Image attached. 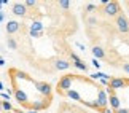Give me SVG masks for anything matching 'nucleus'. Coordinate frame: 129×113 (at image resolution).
<instances>
[{"instance_id": "1", "label": "nucleus", "mask_w": 129, "mask_h": 113, "mask_svg": "<svg viewBox=\"0 0 129 113\" xmlns=\"http://www.w3.org/2000/svg\"><path fill=\"white\" fill-rule=\"evenodd\" d=\"M72 81H73V75H64L57 83V91L61 92V94H66L72 88Z\"/></svg>"}, {"instance_id": "2", "label": "nucleus", "mask_w": 129, "mask_h": 113, "mask_svg": "<svg viewBox=\"0 0 129 113\" xmlns=\"http://www.w3.org/2000/svg\"><path fill=\"white\" fill-rule=\"evenodd\" d=\"M120 11H121V8H120V3L118 2H108L105 5V8H104V13H105L107 16H110V18L118 16Z\"/></svg>"}, {"instance_id": "3", "label": "nucleus", "mask_w": 129, "mask_h": 113, "mask_svg": "<svg viewBox=\"0 0 129 113\" xmlns=\"http://www.w3.org/2000/svg\"><path fill=\"white\" fill-rule=\"evenodd\" d=\"M116 27L118 30L123 32V33H129V19L124 16V14H118L116 16Z\"/></svg>"}, {"instance_id": "4", "label": "nucleus", "mask_w": 129, "mask_h": 113, "mask_svg": "<svg viewBox=\"0 0 129 113\" xmlns=\"http://www.w3.org/2000/svg\"><path fill=\"white\" fill-rule=\"evenodd\" d=\"M129 85V81L124 80V78H112L110 81H108V89L115 91V89H121V88H124Z\"/></svg>"}, {"instance_id": "5", "label": "nucleus", "mask_w": 129, "mask_h": 113, "mask_svg": "<svg viewBox=\"0 0 129 113\" xmlns=\"http://www.w3.org/2000/svg\"><path fill=\"white\" fill-rule=\"evenodd\" d=\"M13 14L14 16H21V18H24L27 14V8L24 7V3H14L13 5Z\"/></svg>"}, {"instance_id": "6", "label": "nucleus", "mask_w": 129, "mask_h": 113, "mask_svg": "<svg viewBox=\"0 0 129 113\" xmlns=\"http://www.w3.org/2000/svg\"><path fill=\"white\" fill-rule=\"evenodd\" d=\"M7 33L8 35H13V33H16V32H19V29H21V24H19L18 21H8L7 22Z\"/></svg>"}, {"instance_id": "7", "label": "nucleus", "mask_w": 129, "mask_h": 113, "mask_svg": "<svg viewBox=\"0 0 129 113\" xmlns=\"http://www.w3.org/2000/svg\"><path fill=\"white\" fill-rule=\"evenodd\" d=\"M107 102H110V105H112V108L113 110H118V108H121V104H120V99L115 96V94H108L107 97Z\"/></svg>"}, {"instance_id": "8", "label": "nucleus", "mask_w": 129, "mask_h": 113, "mask_svg": "<svg viewBox=\"0 0 129 113\" xmlns=\"http://www.w3.org/2000/svg\"><path fill=\"white\" fill-rule=\"evenodd\" d=\"M54 67H56V70H67V68L70 67V62L64 61V59H57V61L54 62Z\"/></svg>"}, {"instance_id": "9", "label": "nucleus", "mask_w": 129, "mask_h": 113, "mask_svg": "<svg viewBox=\"0 0 129 113\" xmlns=\"http://www.w3.org/2000/svg\"><path fill=\"white\" fill-rule=\"evenodd\" d=\"M35 85L38 86V91H40V92L49 96V92H51V86H49L48 83H35Z\"/></svg>"}, {"instance_id": "10", "label": "nucleus", "mask_w": 129, "mask_h": 113, "mask_svg": "<svg viewBox=\"0 0 129 113\" xmlns=\"http://www.w3.org/2000/svg\"><path fill=\"white\" fill-rule=\"evenodd\" d=\"M92 54H94L96 59H104V57H105V53H104V50L101 46H94L92 48Z\"/></svg>"}, {"instance_id": "11", "label": "nucleus", "mask_w": 129, "mask_h": 113, "mask_svg": "<svg viewBox=\"0 0 129 113\" xmlns=\"http://www.w3.org/2000/svg\"><path fill=\"white\" fill-rule=\"evenodd\" d=\"M66 96H67V97H70L72 100H78V102H81V96L78 94L77 91H73V89H69V91L66 92Z\"/></svg>"}, {"instance_id": "12", "label": "nucleus", "mask_w": 129, "mask_h": 113, "mask_svg": "<svg viewBox=\"0 0 129 113\" xmlns=\"http://www.w3.org/2000/svg\"><path fill=\"white\" fill-rule=\"evenodd\" d=\"M30 30H35V32H43V24L40 21H34L30 24Z\"/></svg>"}, {"instance_id": "13", "label": "nucleus", "mask_w": 129, "mask_h": 113, "mask_svg": "<svg viewBox=\"0 0 129 113\" xmlns=\"http://www.w3.org/2000/svg\"><path fill=\"white\" fill-rule=\"evenodd\" d=\"M14 96H16V99H18L19 104H24V102L27 100V97H26V94H24L22 91H14Z\"/></svg>"}, {"instance_id": "14", "label": "nucleus", "mask_w": 129, "mask_h": 113, "mask_svg": "<svg viewBox=\"0 0 129 113\" xmlns=\"http://www.w3.org/2000/svg\"><path fill=\"white\" fill-rule=\"evenodd\" d=\"M73 65H75L77 68H80V70H83V72H88V65H86V64L81 61V59L75 61V62H73Z\"/></svg>"}, {"instance_id": "15", "label": "nucleus", "mask_w": 129, "mask_h": 113, "mask_svg": "<svg viewBox=\"0 0 129 113\" xmlns=\"http://www.w3.org/2000/svg\"><path fill=\"white\" fill-rule=\"evenodd\" d=\"M7 45H8V48H10V50H18V42L14 40V38H11V37H8V40H7Z\"/></svg>"}, {"instance_id": "16", "label": "nucleus", "mask_w": 129, "mask_h": 113, "mask_svg": "<svg viewBox=\"0 0 129 113\" xmlns=\"http://www.w3.org/2000/svg\"><path fill=\"white\" fill-rule=\"evenodd\" d=\"M0 105H2V110H7V111H10V110L13 108V107H11V104H10L8 100H3V102H0Z\"/></svg>"}, {"instance_id": "17", "label": "nucleus", "mask_w": 129, "mask_h": 113, "mask_svg": "<svg viewBox=\"0 0 129 113\" xmlns=\"http://www.w3.org/2000/svg\"><path fill=\"white\" fill-rule=\"evenodd\" d=\"M59 7L64 8V10H69V8H70V2H67V0H61V2H59Z\"/></svg>"}, {"instance_id": "18", "label": "nucleus", "mask_w": 129, "mask_h": 113, "mask_svg": "<svg viewBox=\"0 0 129 113\" xmlns=\"http://www.w3.org/2000/svg\"><path fill=\"white\" fill-rule=\"evenodd\" d=\"M35 5H37V2H35V0H26V2H24V7H35Z\"/></svg>"}, {"instance_id": "19", "label": "nucleus", "mask_w": 129, "mask_h": 113, "mask_svg": "<svg viewBox=\"0 0 129 113\" xmlns=\"http://www.w3.org/2000/svg\"><path fill=\"white\" fill-rule=\"evenodd\" d=\"M43 35V32H35V30H30V37H34V38H40Z\"/></svg>"}, {"instance_id": "20", "label": "nucleus", "mask_w": 129, "mask_h": 113, "mask_svg": "<svg viewBox=\"0 0 129 113\" xmlns=\"http://www.w3.org/2000/svg\"><path fill=\"white\" fill-rule=\"evenodd\" d=\"M86 11H88V13H94V11H96V5L89 3L88 7H86Z\"/></svg>"}, {"instance_id": "21", "label": "nucleus", "mask_w": 129, "mask_h": 113, "mask_svg": "<svg viewBox=\"0 0 129 113\" xmlns=\"http://www.w3.org/2000/svg\"><path fill=\"white\" fill-rule=\"evenodd\" d=\"M123 70H124L127 75H129V62H126V64H123Z\"/></svg>"}, {"instance_id": "22", "label": "nucleus", "mask_w": 129, "mask_h": 113, "mask_svg": "<svg viewBox=\"0 0 129 113\" xmlns=\"http://www.w3.org/2000/svg\"><path fill=\"white\" fill-rule=\"evenodd\" d=\"M115 113H129V110L127 108H118V110H115Z\"/></svg>"}, {"instance_id": "23", "label": "nucleus", "mask_w": 129, "mask_h": 113, "mask_svg": "<svg viewBox=\"0 0 129 113\" xmlns=\"http://www.w3.org/2000/svg\"><path fill=\"white\" fill-rule=\"evenodd\" d=\"M92 65L99 70V67H101V62H97V59H94V61H92Z\"/></svg>"}, {"instance_id": "24", "label": "nucleus", "mask_w": 129, "mask_h": 113, "mask_svg": "<svg viewBox=\"0 0 129 113\" xmlns=\"http://www.w3.org/2000/svg\"><path fill=\"white\" fill-rule=\"evenodd\" d=\"M89 24H91V26H94V24H96L97 21H96V18H89V21H88Z\"/></svg>"}, {"instance_id": "25", "label": "nucleus", "mask_w": 129, "mask_h": 113, "mask_svg": "<svg viewBox=\"0 0 129 113\" xmlns=\"http://www.w3.org/2000/svg\"><path fill=\"white\" fill-rule=\"evenodd\" d=\"M2 97L5 100H10V94H3V92H2Z\"/></svg>"}, {"instance_id": "26", "label": "nucleus", "mask_w": 129, "mask_h": 113, "mask_svg": "<svg viewBox=\"0 0 129 113\" xmlns=\"http://www.w3.org/2000/svg\"><path fill=\"white\" fill-rule=\"evenodd\" d=\"M3 19H5V14H3V13H0V22H2Z\"/></svg>"}, {"instance_id": "27", "label": "nucleus", "mask_w": 129, "mask_h": 113, "mask_svg": "<svg viewBox=\"0 0 129 113\" xmlns=\"http://www.w3.org/2000/svg\"><path fill=\"white\" fill-rule=\"evenodd\" d=\"M2 65H5V61H3V59H0V67H2Z\"/></svg>"}, {"instance_id": "28", "label": "nucleus", "mask_w": 129, "mask_h": 113, "mask_svg": "<svg viewBox=\"0 0 129 113\" xmlns=\"http://www.w3.org/2000/svg\"><path fill=\"white\" fill-rule=\"evenodd\" d=\"M0 91H3V83L0 81Z\"/></svg>"}, {"instance_id": "29", "label": "nucleus", "mask_w": 129, "mask_h": 113, "mask_svg": "<svg viewBox=\"0 0 129 113\" xmlns=\"http://www.w3.org/2000/svg\"><path fill=\"white\" fill-rule=\"evenodd\" d=\"M16 113H24V111H21V110H18V111H16Z\"/></svg>"}, {"instance_id": "30", "label": "nucleus", "mask_w": 129, "mask_h": 113, "mask_svg": "<svg viewBox=\"0 0 129 113\" xmlns=\"http://www.w3.org/2000/svg\"><path fill=\"white\" fill-rule=\"evenodd\" d=\"M27 113H37V111H34V110H32V111H27Z\"/></svg>"}, {"instance_id": "31", "label": "nucleus", "mask_w": 129, "mask_h": 113, "mask_svg": "<svg viewBox=\"0 0 129 113\" xmlns=\"http://www.w3.org/2000/svg\"><path fill=\"white\" fill-rule=\"evenodd\" d=\"M2 5H3V3H2V0H0V7H2Z\"/></svg>"}, {"instance_id": "32", "label": "nucleus", "mask_w": 129, "mask_h": 113, "mask_svg": "<svg viewBox=\"0 0 129 113\" xmlns=\"http://www.w3.org/2000/svg\"><path fill=\"white\" fill-rule=\"evenodd\" d=\"M0 111H2V105H0Z\"/></svg>"}]
</instances>
